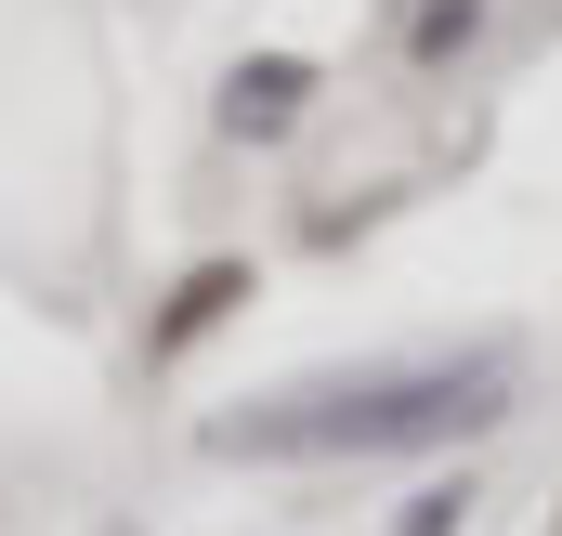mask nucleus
<instances>
[{
    "label": "nucleus",
    "instance_id": "f257e3e1",
    "mask_svg": "<svg viewBox=\"0 0 562 536\" xmlns=\"http://www.w3.org/2000/svg\"><path fill=\"white\" fill-rule=\"evenodd\" d=\"M524 405V354L471 340V354H406V367H340V380H288L262 405H223L196 445L210 458H419L471 445Z\"/></svg>",
    "mask_w": 562,
    "mask_h": 536
},
{
    "label": "nucleus",
    "instance_id": "f03ea898",
    "mask_svg": "<svg viewBox=\"0 0 562 536\" xmlns=\"http://www.w3.org/2000/svg\"><path fill=\"white\" fill-rule=\"evenodd\" d=\"M236 301H262V275L236 263V249H223V263H183V275H170V301L144 314V367H183V354H196Z\"/></svg>",
    "mask_w": 562,
    "mask_h": 536
},
{
    "label": "nucleus",
    "instance_id": "7ed1b4c3",
    "mask_svg": "<svg viewBox=\"0 0 562 536\" xmlns=\"http://www.w3.org/2000/svg\"><path fill=\"white\" fill-rule=\"evenodd\" d=\"M314 92H327V66H314V53H249V66L223 79V105H210V119H223L236 144H276V132L314 119Z\"/></svg>",
    "mask_w": 562,
    "mask_h": 536
},
{
    "label": "nucleus",
    "instance_id": "20e7f679",
    "mask_svg": "<svg viewBox=\"0 0 562 536\" xmlns=\"http://www.w3.org/2000/svg\"><path fill=\"white\" fill-rule=\"evenodd\" d=\"M471 511H484L471 484H419V498L393 511V536H458V524H471Z\"/></svg>",
    "mask_w": 562,
    "mask_h": 536
},
{
    "label": "nucleus",
    "instance_id": "39448f33",
    "mask_svg": "<svg viewBox=\"0 0 562 536\" xmlns=\"http://www.w3.org/2000/svg\"><path fill=\"white\" fill-rule=\"evenodd\" d=\"M471 26H484V0H419V26H406V40H419V66H445Z\"/></svg>",
    "mask_w": 562,
    "mask_h": 536
},
{
    "label": "nucleus",
    "instance_id": "423d86ee",
    "mask_svg": "<svg viewBox=\"0 0 562 536\" xmlns=\"http://www.w3.org/2000/svg\"><path fill=\"white\" fill-rule=\"evenodd\" d=\"M550 536H562V511H550Z\"/></svg>",
    "mask_w": 562,
    "mask_h": 536
}]
</instances>
